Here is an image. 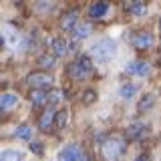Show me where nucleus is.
<instances>
[{
  "instance_id": "f257e3e1",
  "label": "nucleus",
  "mask_w": 161,
  "mask_h": 161,
  "mask_svg": "<svg viewBox=\"0 0 161 161\" xmlns=\"http://www.w3.org/2000/svg\"><path fill=\"white\" fill-rule=\"evenodd\" d=\"M91 53L97 58V63H107V60H111L115 57V53H117V42H115L113 38H101L93 44Z\"/></svg>"
},
{
  "instance_id": "f03ea898",
  "label": "nucleus",
  "mask_w": 161,
  "mask_h": 161,
  "mask_svg": "<svg viewBox=\"0 0 161 161\" xmlns=\"http://www.w3.org/2000/svg\"><path fill=\"white\" fill-rule=\"evenodd\" d=\"M91 70H93V64H91V60H89L87 57H80V58L75 60V63L69 64V75H70L73 79H77V80L89 77Z\"/></svg>"
},
{
  "instance_id": "7ed1b4c3",
  "label": "nucleus",
  "mask_w": 161,
  "mask_h": 161,
  "mask_svg": "<svg viewBox=\"0 0 161 161\" xmlns=\"http://www.w3.org/2000/svg\"><path fill=\"white\" fill-rule=\"evenodd\" d=\"M123 151H125L123 141L117 139V137H113V139L105 141V145H103V157L107 159V161H119L121 155H123Z\"/></svg>"
},
{
  "instance_id": "20e7f679",
  "label": "nucleus",
  "mask_w": 161,
  "mask_h": 161,
  "mask_svg": "<svg viewBox=\"0 0 161 161\" xmlns=\"http://www.w3.org/2000/svg\"><path fill=\"white\" fill-rule=\"evenodd\" d=\"M26 83L34 89H44L53 85V77L48 73H42V70H36V73H30L26 77Z\"/></svg>"
},
{
  "instance_id": "39448f33",
  "label": "nucleus",
  "mask_w": 161,
  "mask_h": 161,
  "mask_svg": "<svg viewBox=\"0 0 161 161\" xmlns=\"http://www.w3.org/2000/svg\"><path fill=\"white\" fill-rule=\"evenodd\" d=\"M83 151H80L79 145H75V143H70L67 145L64 149H60V153H58V161H83Z\"/></svg>"
},
{
  "instance_id": "423d86ee",
  "label": "nucleus",
  "mask_w": 161,
  "mask_h": 161,
  "mask_svg": "<svg viewBox=\"0 0 161 161\" xmlns=\"http://www.w3.org/2000/svg\"><path fill=\"white\" fill-rule=\"evenodd\" d=\"M149 64L145 63V60H133V63H129L127 67H125V73L127 75H135V77H147L149 75Z\"/></svg>"
},
{
  "instance_id": "0eeeda50",
  "label": "nucleus",
  "mask_w": 161,
  "mask_h": 161,
  "mask_svg": "<svg viewBox=\"0 0 161 161\" xmlns=\"http://www.w3.org/2000/svg\"><path fill=\"white\" fill-rule=\"evenodd\" d=\"M131 42H133L135 48L143 50V48H149L151 44H153V36H151L149 32H137L133 38H131Z\"/></svg>"
},
{
  "instance_id": "6e6552de",
  "label": "nucleus",
  "mask_w": 161,
  "mask_h": 161,
  "mask_svg": "<svg viewBox=\"0 0 161 161\" xmlns=\"http://www.w3.org/2000/svg\"><path fill=\"white\" fill-rule=\"evenodd\" d=\"M107 10H109V4L105 2V0H97V2H93L89 6V16L91 18H103L105 14H107Z\"/></svg>"
},
{
  "instance_id": "1a4fd4ad",
  "label": "nucleus",
  "mask_w": 161,
  "mask_h": 161,
  "mask_svg": "<svg viewBox=\"0 0 161 161\" xmlns=\"http://www.w3.org/2000/svg\"><path fill=\"white\" fill-rule=\"evenodd\" d=\"M77 22H79V12L77 10H70V12L63 14V18H60V28L63 30H73Z\"/></svg>"
},
{
  "instance_id": "9d476101",
  "label": "nucleus",
  "mask_w": 161,
  "mask_h": 161,
  "mask_svg": "<svg viewBox=\"0 0 161 161\" xmlns=\"http://www.w3.org/2000/svg\"><path fill=\"white\" fill-rule=\"evenodd\" d=\"M123 6H125L127 12L135 14V16H143V14L147 12V6H145V4H141V2H137V0H125Z\"/></svg>"
},
{
  "instance_id": "9b49d317",
  "label": "nucleus",
  "mask_w": 161,
  "mask_h": 161,
  "mask_svg": "<svg viewBox=\"0 0 161 161\" xmlns=\"http://www.w3.org/2000/svg\"><path fill=\"white\" fill-rule=\"evenodd\" d=\"M50 47H53V53L57 54V57H64V54L69 53V42L64 38H54L53 42H50Z\"/></svg>"
},
{
  "instance_id": "f8f14e48",
  "label": "nucleus",
  "mask_w": 161,
  "mask_h": 161,
  "mask_svg": "<svg viewBox=\"0 0 161 161\" xmlns=\"http://www.w3.org/2000/svg\"><path fill=\"white\" fill-rule=\"evenodd\" d=\"M73 32H75V38L83 40V38H87L89 34L93 32V28H91V24H87V22H77L75 28H73Z\"/></svg>"
},
{
  "instance_id": "ddd939ff",
  "label": "nucleus",
  "mask_w": 161,
  "mask_h": 161,
  "mask_svg": "<svg viewBox=\"0 0 161 161\" xmlns=\"http://www.w3.org/2000/svg\"><path fill=\"white\" fill-rule=\"evenodd\" d=\"M18 105V97L12 93H2L0 95V109H12Z\"/></svg>"
},
{
  "instance_id": "4468645a",
  "label": "nucleus",
  "mask_w": 161,
  "mask_h": 161,
  "mask_svg": "<svg viewBox=\"0 0 161 161\" xmlns=\"http://www.w3.org/2000/svg\"><path fill=\"white\" fill-rule=\"evenodd\" d=\"M53 123H54V111H53V109L44 111V113H42V117H40V121H38V127L42 129V131H48Z\"/></svg>"
},
{
  "instance_id": "2eb2a0df",
  "label": "nucleus",
  "mask_w": 161,
  "mask_h": 161,
  "mask_svg": "<svg viewBox=\"0 0 161 161\" xmlns=\"http://www.w3.org/2000/svg\"><path fill=\"white\" fill-rule=\"evenodd\" d=\"M30 103L32 105H44L47 103V91H42V89H34L32 93H30Z\"/></svg>"
},
{
  "instance_id": "dca6fc26",
  "label": "nucleus",
  "mask_w": 161,
  "mask_h": 161,
  "mask_svg": "<svg viewBox=\"0 0 161 161\" xmlns=\"http://www.w3.org/2000/svg\"><path fill=\"white\" fill-rule=\"evenodd\" d=\"M0 161H20V151H16V149L0 151Z\"/></svg>"
},
{
  "instance_id": "f3484780",
  "label": "nucleus",
  "mask_w": 161,
  "mask_h": 161,
  "mask_svg": "<svg viewBox=\"0 0 161 161\" xmlns=\"http://www.w3.org/2000/svg\"><path fill=\"white\" fill-rule=\"evenodd\" d=\"M143 131H145V127L141 123H133V125H129V129H127V137L129 139H137V137L143 135Z\"/></svg>"
},
{
  "instance_id": "a211bd4d",
  "label": "nucleus",
  "mask_w": 161,
  "mask_h": 161,
  "mask_svg": "<svg viewBox=\"0 0 161 161\" xmlns=\"http://www.w3.org/2000/svg\"><path fill=\"white\" fill-rule=\"evenodd\" d=\"M119 93H121V97H123V99H131L135 93H137V85H133V83H125L123 87H121Z\"/></svg>"
},
{
  "instance_id": "6ab92c4d",
  "label": "nucleus",
  "mask_w": 161,
  "mask_h": 161,
  "mask_svg": "<svg viewBox=\"0 0 161 161\" xmlns=\"http://www.w3.org/2000/svg\"><path fill=\"white\" fill-rule=\"evenodd\" d=\"M67 121H69L67 109H64V111H58V113H54V125H57V129H64Z\"/></svg>"
},
{
  "instance_id": "aec40b11",
  "label": "nucleus",
  "mask_w": 161,
  "mask_h": 161,
  "mask_svg": "<svg viewBox=\"0 0 161 161\" xmlns=\"http://www.w3.org/2000/svg\"><path fill=\"white\" fill-rule=\"evenodd\" d=\"M14 135H16L18 139H30V135H32V129H30L28 125H18L16 131H14Z\"/></svg>"
},
{
  "instance_id": "412c9836",
  "label": "nucleus",
  "mask_w": 161,
  "mask_h": 161,
  "mask_svg": "<svg viewBox=\"0 0 161 161\" xmlns=\"http://www.w3.org/2000/svg\"><path fill=\"white\" fill-rule=\"evenodd\" d=\"M38 64L42 69H53L54 67V57H50V54H42V57L38 58Z\"/></svg>"
},
{
  "instance_id": "4be33fe9",
  "label": "nucleus",
  "mask_w": 161,
  "mask_h": 161,
  "mask_svg": "<svg viewBox=\"0 0 161 161\" xmlns=\"http://www.w3.org/2000/svg\"><path fill=\"white\" fill-rule=\"evenodd\" d=\"M60 99H63V93H60L58 89H54V91H50V93H47V103H50V105H57Z\"/></svg>"
},
{
  "instance_id": "5701e85b",
  "label": "nucleus",
  "mask_w": 161,
  "mask_h": 161,
  "mask_svg": "<svg viewBox=\"0 0 161 161\" xmlns=\"http://www.w3.org/2000/svg\"><path fill=\"white\" fill-rule=\"evenodd\" d=\"M153 99H155L153 95H147V97H145V99H143V101H141V103H139V111H145V109L153 107V103H155Z\"/></svg>"
},
{
  "instance_id": "b1692460",
  "label": "nucleus",
  "mask_w": 161,
  "mask_h": 161,
  "mask_svg": "<svg viewBox=\"0 0 161 161\" xmlns=\"http://www.w3.org/2000/svg\"><path fill=\"white\" fill-rule=\"evenodd\" d=\"M83 101H85V105H91L93 101H97V93H95V91H85Z\"/></svg>"
},
{
  "instance_id": "393cba45",
  "label": "nucleus",
  "mask_w": 161,
  "mask_h": 161,
  "mask_svg": "<svg viewBox=\"0 0 161 161\" xmlns=\"http://www.w3.org/2000/svg\"><path fill=\"white\" fill-rule=\"evenodd\" d=\"M30 149H32L36 155H42V147H40V143H32V145H30Z\"/></svg>"
},
{
  "instance_id": "a878e982",
  "label": "nucleus",
  "mask_w": 161,
  "mask_h": 161,
  "mask_svg": "<svg viewBox=\"0 0 161 161\" xmlns=\"http://www.w3.org/2000/svg\"><path fill=\"white\" fill-rule=\"evenodd\" d=\"M135 161H149V155H147V153H143V155H139V157L135 159Z\"/></svg>"
},
{
  "instance_id": "bb28decb",
  "label": "nucleus",
  "mask_w": 161,
  "mask_h": 161,
  "mask_svg": "<svg viewBox=\"0 0 161 161\" xmlns=\"http://www.w3.org/2000/svg\"><path fill=\"white\" fill-rule=\"evenodd\" d=\"M2 47H4V38L0 36V48H2Z\"/></svg>"
}]
</instances>
